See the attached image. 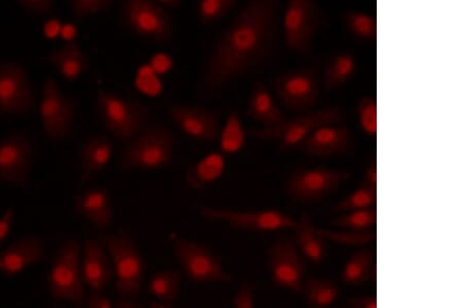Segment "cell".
Here are the masks:
<instances>
[{"instance_id": "obj_1", "label": "cell", "mask_w": 467, "mask_h": 308, "mask_svg": "<svg viewBox=\"0 0 467 308\" xmlns=\"http://www.w3.org/2000/svg\"><path fill=\"white\" fill-rule=\"evenodd\" d=\"M277 9L278 0H247L210 52L202 73V94L215 96L265 61L274 46Z\"/></svg>"}, {"instance_id": "obj_2", "label": "cell", "mask_w": 467, "mask_h": 308, "mask_svg": "<svg viewBox=\"0 0 467 308\" xmlns=\"http://www.w3.org/2000/svg\"><path fill=\"white\" fill-rule=\"evenodd\" d=\"M175 149L176 140L167 128H145L128 142L120 155V167L127 170L161 169L171 162Z\"/></svg>"}, {"instance_id": "obj_3", "label": "cell", "mask_w": 467, "mask_h": 308, "mask_svg": "<svg viewBox=\"0 0 467 308\" xmlns=\"http://www.w3.org/2000/svg\"><path fill=\"white\" fill-rule=\"evenodd\" d=\"M80 259L81 245L78 240H67L60 245L47 278L52 298L77 306L85 305V282Z\"/></svg>"}, {"instance_id": "obj_4", "label": "cell", "mask_w": 467, "mask_h": 308, "mask_svg": "<svg viewBox=\"0 0 467 308\" xmlns=\"http://www.w3.org/2000/svg\"><path fill=\"white\" fill-rule=\"evenodd\" d=\"M111 261L119 297L140 294L145 277V262L139 247L130 236L119 234L104 238Z\"/></svg>"}, {"instance_id": "obj_5", "label": "cell", "mask_w": 467, "mask_h": 308, "mask_svg": "<svg viewBox=\"0 0 467 308\" xmlns=\"http://www.w3.org/2000/svg\"><path fill=\"white\" fill-rule=\"evenodd\" d=\"M322 22L317 0H288L283 19L285 46L298 55H310Z\"/></svg>"}, {"instance_id": "obj_6", "label": "cell", "mask_w": 467, "mask_h": 308, "mask_svg": "<svg viewBox=\"0 0 467 308\" xmlns=\"http://www.w3.org/2000/svg\"><path fill=\"white\" fill-rule=\"evenodd\" d=\"M97 108L107 129L120 140L130 141L146 128L149 110L144 105L99 89Z\"/></svg>"}, {"instance_id": "obj_7", "label": "cell", "mask_w": 467, "mask_h": 308, "mask_svg": "<svg viewBox=\"0 0 467 308\" xmlns=\"http://www.w3.org/2000/svg\"><path fill=\"white\" fill-rule=\"evenodd\" d=\"M120 17L125 27L147 41L168 42L174 25L167 11L155 0H123Z\"/></svg>"}, {"instance_id": "obj_8", "label": "cell", "mask_w": 467, "mask_h": 308, "mask_svg": "<svg viewBox=\"0 0 467 308\" xmlns=\"http://www.w3.org/2000/svg\"><path fill=\"white\" fill-rule=\"evenodd\" d=\"M174 252L183 273L193 283H229L233 280L222 260L204 245L177 237Z\"/></svg>"}, {"instance_id": "obj_9", "label": "cell", "mask_w": 467, "mask_h": 308, "mask_svg": "<svg viewBox=\"0 0 467 308\" xmlns=\"http://www.w3.org/2000/svg\"><path fill=\"white\" fill-rule=\"evenodd\" d=\"M341 112L327 108L311 112L304 117L284 121L271 128H260L250 132L254 139L275 141L282 149H297L318 127L341 121Z\"/></svg>"}, {"instance_id": "obj_10", "label": "cell", "mask_w": 467, "mask_h": 308, "mask_svg": "<svg viewBox=\"0 0 467 308\" xmlns=\"http://www.w3.org/2000/svg\"><path fill=\"white\" fill-rule=\"evenodd\" d=\"M200 214L209 221L220 222L229 227L251 231H276L296 230L298 221L276 210H259V211H240L225 208L202 206Z\"/></svg>"}, {"instance_id": "obj_11", "label": "cell", "mask_w": 467, "mask_h": 308, "mask_svg": "<svg viewBox=\"0 0 467 308\" xmlns=\"http://www.w3.org/2000/svg\"><path fill=\"white\" fill-rule=\"evenodd\" d=\"M39 115L43 130L50 140H63L70 133L75 118L74 102L50 77L44 82Z\"/></svg>"}, {"instance_id": "obj_12", "label": "cell", "mask_w": 467, "mask_h": 308, "mask_svg": "<svg viewBox=\"0 0 467 308\" xmlns=\"http://www.w3.org/2000/svg\"><path fill=\"white\" fill-rule=\"evenodd\" d=\"M34 103L32 80L25 67L17 63H0V114L26 115Z\"/></svg>"}, {"instance_id": "obj_13", "label": "cell", "mask_w": 467, "mask_h": 308, "mask_svg": "<svg viewBox=\"0 0 467 308\" xmlns=\"http://www.w3.org/2000/svg\"><path fill=\"white\" fill-rule=\"evenodd\" d=\"M268 266L271 280L277 287L296 294L303 293L306 268L296 244L290 239H278L270 246Z\"/></svg>"}, {"instance_id": "obj_14", "label": "cell", "mask_w": 467, "mask_h": 308, "mask_svg": "<svg viewBox=\"0 0 467 308\" xmlns=\"http://www.w3.org/2000/svg\"><path fill=\"white\" fill-rule=\"evenodd\" d=\"M349 178L348 172L344 170L326 168L300 169L290 176L287 192L297 201H315L336 191Z\"/></svg>"}, {"instance_id": "obj_15", "label": "cell", "mask_w": 467, "mask_h": 308, "mask_svg": "<svg viewBox=\"0 0 467 308\" xmlns=\"http://www.w3.org/2000/svg\"><path fill=\"white\" fill-rule=\"evenodd\" d=\"M33 154V146L25 134L11 133L0 139V184L27 186Z\"/></svg>"}, {"instance_id": "obj_16", "label": "cell", "mask_w": 467, "mask_h": 308, "mask_svg": "<svg viewBox=\"0 0 467 308\" xmlns=\"http://www.w3.org/2000/svg\"><path fill=\"white\" fill-rule=\"evenodd\" d=\"M277 99L285 108L304 112L316 107L319 99L317 74L311 69L292 70L274 82Z\"/></svg>"}, {"instance_id": "obj_17", "label": "cell", "mask_w": 467, "mask_h": 308, "mask_svg": "<svg viewBox=\"0 0 467 308\" xmlns=\"http://www.w3.org/2000/svg\"><path fill=\"white\" fill-rule=\"evenodd\" d=\"M171 121L186 137L202 142H213L220 137V119L216 112L187 104L170 108Z\"/></svg>"}, {"instance_id": "obj_18", "label": "cell", "mask_w": 467, "mask_h": 308, "mask_svg": "<svg viewBox=\"0 0 467 308\" xmlns=\"http://www.w3.org/2000/svg\"><path fill=\"white\" fill-rule=\"evenodd\" d=\"M45 259V247L36 236H25L0 251V274L16 276Z\"/></svg>"}, {"instance_id": "obj_19", "label": "cell", "mask_w": 467, "mask_h": 308, "mask_svg": "<svg viewBox=\"0 0 467 308\" xmlns=\"http://www.w3.org/2000/svg\"><path fill=\"white\" fill-rule=\"evenodd\" d=\"M81 272L90 291H103L114 280L109 255L95 239H88L81 247Z\"/></svg>"}, {"instance_id": "obj_20", "label": "cell", "mask_w": 467, "mask_h": 308, "mask_svg": "<svg viewBox=\"0 0 467 308\" xmlns=\"http://www.w3.org/2000/svg\"><path fill=\"white\" fill-rule=\"evenodd\" d=\"M350 145L351 132L348 128L330 123L315 129L297 149L307 155L327 157L344 153Z\"/></svg>"}, {"instance_id": "obj_21", "label": "cell", "mask_w": 467, "mask_h": 308, "mask_svg": "<svg viewBox=\"0 0 467 308\" xmlns=\"http://www.w3.org/2000/svg\"><path fill=\"white\" fill-rule=\"evenodd\" d=\"M75 209L98 229H108L114 221L110 194L104 188H89L77 195Z\"/></svg>"}, {"instance_id": "obj_22", "label": "cell", "mask_w": 467, "mask_h": 308, "mask_svg": "<svg viewBox=\"0 0 467 308\" xmlns=\"http://www.w3.org/2000/svg\"><path fill=\"white\" fill-rule=\"evenodd\" d=\"M114 146L107 137L95 135L82 146L80 151V182L87 183L99 175L109 164Z\"/></svg>"}, {"instance_id": "obj_23", "label": "cell", "mask_w": 467, "mask_h": 308, "mask_svg": "<svg viewBox=\"0 0 467 308\" xmlns=\"http://www.w3.org/2000/svg\"><path fill=\"white\" fill-rule=\"evenodd\" d=\"M48 63L67 81H77L88 67V57L77 40L67 41L62 47L52 51Z\"/></svg>"}, {"instance_id": "obj_24", "label": "cell", "mask_w": 467, "mask_h": 308, "mask_svg": "<svg viewBox=\"0 0 467 308\" xmlns=\"http://www.w3.org/2000/svg\"><path fill=\"white\" fill-rule=\"evenodd\" d=\"M246 114L263 128L275 127L285 121L282 110L262 82H257L254 86L248 97Z\"/></svg>"}, {"instance_id": "obj_25", "label": "cell", "mask_w": 467, "mask_h": 308, "mask_svg": "<svg viewBox=\"0 0 467 308\" xmlns=\"http://www.w3.org/2000/svg\"><path fill=\"white\" fill-rule=\"evenodd\" d=\"M224 169L223 157L218 153L209 154L188 169L186 182L193 190H207L223 177Z\"/></svg>"}, {"instance_id": "obj_26", "label": "cell", "mask_w": 467, "mask_h": 308, "mask_svg": "<svg viewBox=\"0 0 467 308\" xmlns=\"http://www.w3.org/2000/svg\"><path fill=\"white\" fill-rule=\"evenodd\" d=\"M296 241L299 252L304 257L313 262V264H320L327 257L326 239L320 234V229L315 228L310 221V218L304 216L298 221L296 230Z\"/></svg>"}, {"instance_id": "obj_27", "label": "cell", "mask_w": 467, "mask_h": 308, "mask_svg": "<svg viewBox=\"0 0 467 308\" xmlns=\"http://www.w3.org/2000/svg\"><path fill=\"white\" fill-rule=\"evenodd\" d=\"M358 71V61L351 51L337 52L329 59L323 73V85L327 89H336L348 84Z\"/></svg>"}, {"instance_id": "obj_28", "label": "cell", "mask_w": 467, "mask_h": 308, "mask_svg": "<svg viewBox=\"0 0 467 308\" xmlns=\"http://www.w3.org/2000/svg\"><path fill=\"white\" fill-rule=\"evenodd\" d=\"M375 253L370 250H359L346 262L342 280L350 285H360L372 281Z\"/></svg>"}, {"instance_id": "obj_29", "label": "cell", "mask_w": 467, "mask_h": 308, "mask_svg": "<svg viewBox=\"0 0 467 308\" xmlns=\"http://www.w3.org/2000/svg\"><path fill=\"white\" fill-rule=\"evenodd\" d=\"M182 285V274L178 270H162L150 277L148 291L154 299L174 304Z\"/></svg>"}, {"instance_id": "obj_30", "label": "cell", "mask_w": 467, "mask_h": 308, "mask_svg": "<svg viewBox=\"0 0 467 308\" xmlns=\"http://www.w3.org/2000/svg\"><path fill=\"white\" fill-rule=\"evenodd\" d=\"M303 293L306 304L317 308L333 305L341 295V290L335 282L323 278L305 281Z\"/></svg>"}, {"instance_id": "obj_31", "label": "cell", "mask_w": 467, "mask_h": 308, "mask_svg": "<svg viewBox=\"0 0 467 308\" xmlns=\"http://www.w3.org/2000/svg\"><path fill=\"white\" fill-rule=\"evenodd\" d=\"M344 25L351 36L358 40L372 41L378 36V20L364 11H348L344 15Z\"/></svg>"}, {"instance_id": "obj_32", "label": "cell", "mask_w": 467, "mask_h": 308, "mask_svg": "<svg viewBox=\"0 0 467 308\" xmlns=\"http://www.w3.org/2000/svg\"><path fill=\"white\" fill-rule=\"evenodd\" d=\"M221 149L224 153L235 154L245 145V131L243 121L236 111H231L220 132Z\"/></svg>"}, {"instance_id": "obj_33", "label": "cell", "mask_w": 467, "mask_h": 308, "mask_svg": "<svg viewBox=\"0 0 467 308\" xmlns=\"http://www.w3.org/2000/svg\"><path fill=\"white\" fill-rule=\"evenodd\" d=\"M376 222H378V212L374 207L343 212L334 220L336 227L352 231H367L374 228Z\"/></svg>"}, {"instance_id": "obj_34", "label": "cell", "mask_w": 467, "mask_h": 308, "mask_svg": "<svg viewBox=\"0 0 467 308\" xmlns=\"http://www.w3.org/2000/svg\"><path fill=\"white\" fill-rule=\"evenodd\" d=\"M238 0H197V14L202 25L211 26L227 17Z\"/></svg>"}, {"instance_id": "obj_35", "label": "cell", "mask_w": 467, "mask_h": 308, "mask_svg": "<svg viewBox=\"0 0 467 308\" xmlns=\"http://www.w3.org/2000/svg\"><path fill=\"white\" fill-rule=\"evenodd\" d=\"M376 204V190L361 184L348 197L343 199L335 208L337 212H348L352 210L373 208Z\"/></svg>"}, {"instance_id": "obj_36", "label": "cell", "mask_w": 467, "mask_h": 308, "mask_svg": "<svg viewBox=\"0 0 467 308\" xmlns=\"http://www.w3.org/2000/svg\"><path fill=\"white\" fill-rule=\"evenodd\" d=\"M357 115L361 130L368 137L378 134V103L373 97H364L357 107Z\"/></svg>"}, {"instance_id": "obj_37", "label": "cell", "mask_w": 467, "mask_h": 308, "mask_svg": "<svg viewBox=\"0 0 467 308\" xmlns=\"http://www.w3.org/2000/svg\"><path fill=\"white\" fill-rule=\"evenodd\" d=\"M134 84L140 93L149 97H157L162 92V82L160 75L150 69L148 64L140 67Z\"/></svg>"}, {"instance_id": "obj_38", "label": "cell", "mask_w": 467, "mask_h": 308, "mask_svg": "<svg viewBox=\"0 0 467 308\" xmlns=\"http://www.w3.org/2000/svg\"><path fill=\"white\" fill-rule=\"evenodd\" d=\"M112 0H71L74 16L79 19L95 16L109 9Z\"/></svg>"}, {"instance_id": "obj_39", "label": "cell", "mask_w": 467, "mask_h": 308, "mask_svg": "<svg viewBox=\"0 0 467 308\" xmlns=\"http://www.w3.org/2000/svg\"><path fill=\"white\" fill-rule=\"evenodd\" d=\"M232 305L236 308L254 307V293L250 283L240 284L235 295L232 299Z\"/></svg>"}, {"instance_id": "obj_40", "label": "cell", "mask_w": 467, "mask_h": 308, "mask_svg": "<svg viewBox=\"0 0 467 308\" xmlns=\"http://www.w3.org/2000/svg\"><path fill=\"white\" fill-rule=\"evenodd\" d=\"M16 2L29 14L45 15L54 9L57 0H16Z\"/></svg>"}, {"instance_id": "obj_41", "label": "cell", "mask_w": 467, "mask_h": 308, "mask_svg": "<svg viewBox=\"0 0 467 308\" xmlns=\"http://www.w3.org/2000/svg\"><path fill=\"white\" fill-rule=\"evenodd\" d=\"M148 65L150 69L161 77V75L167 74L172 69L174 61H172V58L169 55L156 54L150 57Z\"/></svg>"}, {"instance_id": "obj_42", "label": "cell", "mask_w": 467, "mask_h": 308, "mask_svg": "<svg viewBox=\"0 0 467 308\" xmlns=\"http://www.w3.org/2000/svg\"><path fill=\"white\" fill-rule=\"evenodd\" d=\"M15 221V209L7 208L5 211L0 216V248L10 237Z\"/></svg>"}, {"instance_id": "obj_43", "label": "cell", "mask_w": 467, "mask_h": 308, "mask_svg": "<svg viewBox=\"0 0 467 308\" xmlns=\"http://www.w3.org/2000/svg\"><path fill=\"white\" fill-rule=\"evenodd\" d=\"M85 305L93 308H111L114 303L109 296L103 294L102 291H92L86 298Z\"/></svg>"}, {"instance_id": "obj_44", "label": "cell", "mask_w": 467, "mask_h": 308, "mask_svg": "<svg viewBox=\"0 0 467 308\" xmlns=\"http://www.w3.org/2000/svg\"><path fill=\"white\" fill-rule=\"evenodd\" d=\"M346 305L351 308H378V300L374 296L354 297Z\"/></svg>"}, {"instance_id": "obj_45", "label": "cell", "mask_w": 467, "mask_h": 308, "mask_svg": "<svg viewBox=\"0 0 467 308\" xmlns=\"http://www.w3.org/2000/svg\"><path fill=\"white\" fill-rule=\"evenodd\" d=\"M363 185L372 188V190H378V167L376 162H372L365 170Z\"/></svg>"}, {"instance_id": "obj_46", "label": "cell", "mask_w": 467, "mask_h": 308, "mask_svg": "<svg viewBox=\"0 0 467 308\" xmlns=\"http://www.w3.org/2000/svg\"><path fill=\"white\" fill-rule=\"evenodd\" d=\"M114 305L120 308L141 307V303L135 297H119Z\"/></svg>"}, {"instance_id": "obj_47", "label": "cell", "mask_w": 467, "mask_h": 308, "mask_svg": "<svg viewBox=\"0 0 467 308\" xmlns=\"http://www.w3.org/2000/svg\"><path fill=\"white\" fill-rule=\"evenodd\" d=\"M60 36L64 37L66 42L75 40V36H77V27L72 25H64L62 31H60Z\"/></svg>"}, {"instance_id": "obj_48", "label": "cell", "mask_w": 467, "mask_h": 308, "mask_svg": "<svg viewBox=\"0 0 467 308\" xmlns=\"http://www.w3.org/2000/svg\"><path fill=\"white\" fill-rule=\"evenodd\" d=\"M63 25L59 24V21L52 20L49 22V24L47 26V34L50 37H56L60 35V31H62Z\"/></svg>"}, {"instance_id": "obj_49", "label": "cell", "mask_w": 467, "mask_h": 308, "mask_svg": "<svg viewBox=\"0 0 467 308\" xmlns=\"http://www.w3.org/2000/svg\"><path fill=\"white\" fill-rule=\"evenodd\" d=\"M158 4L169 7H177L182 3V0H155Z\"/></svg>"}, {"instance_id": "obj_50", "label": "cell", "mask_w": 467, "mask_h": 308, "mask_svg": "<svg viewBox=\"0 0 467 308\" xmlns=\"http://www.w3.org/2000/svg\"><path fill=\"white\" fill-rule=\"evenodd\" d=\"M149 306L150 307H153V308H158V307H160V308H164V307L170 308V307L172 306V304L161 302V300L154 299L152 303H149Z\"/></svg>"}]
</instances>
